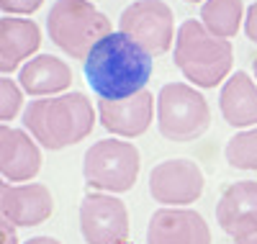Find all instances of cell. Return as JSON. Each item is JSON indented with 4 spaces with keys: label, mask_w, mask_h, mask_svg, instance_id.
Instances as JSON below:
<instances>
[{
    "label": "cell",
    "mask_w": 257,
    "mask_h": 244,
    "mask_svg": "<svg viewBox=\"0 0 257 244\" xmlns=\"http://www.w3.org/2000/svg\"><path fill=\"white\" fill-rule=\"evenodd\" d=\"M24 105V90L11 77H0V121H13Z\"/></svg>",
    "instance_id": "ffe728a7"
},
{
    "label": "cell",
    "mask_w": 257,
    "mask_h": 244,
    "mask_svg": "<svg viewBox=\"0 0 257 244\" xmlns=\"http://www.w3.org/2000/svg\"><path fill=\"white\" fill-rule=\"evenodd\" d=\"M206 188L203 170L193 160H165L149 172V195L167 208L196 203Z\"/></svg>",
    "instance_id": "9c48e42d"
},
{
    "label": "cell",
    "mask_w": 257,
    "mask_h": 244,
    "mask_svg": "<svg viewBox=\"0 0 257 244\" xmlns=\"http://www.w3.org/2000/svg\"><path fill=\"white\" fill-rule=\"evenodd\" d=\"M82 72L100 100H123L147 87L155 59L121 31H111L82 59Z\"/></svg>",
    "instance_id": "6da1fadb"
},
{
    "label": "cell",
    "mask_w": 257,
    "mask_h": 244,
    "mask_svg": "<svg viewBox=\"0 0 257 244\" xmlns=\"http://www.w3.org/2000/svg\"><path fill=\"white\" fill-rule=\"evenodd\" d=\"M216 221L234 244H257V183L242 180L229 185L219 198Z\"/></svg>",
    "instance_id": "8fae6325"
},
{
    "label": "cell",
    "mask_w": 257,
    "mask_h": 244,
    "mask_svg": "<svg viewBox=\"0 0 257 244\" xmlns=\"http://www.w3.org/2000/svg\"><path fill=\"white\" fill-rule=\"evenodd\" d=\"M24 244H59V241L52 239V236H31V239L24 241Z\"/></svg>",
    "instance_id": "cb8c5ba5"
},
{
    "label": "cell",
    "mask_w": 257,
    "mask_h": 244,
    "mask_svg": "<svg viewBox=\"0 0 257 244\" xmlns=\"http://www.w3.org/2000/svg\"><path fill=\"white\" fill-rule=\"evenodd\" d=\"M80 231L88 244H126L128 211L111 193H88L80 203Z\"/></svg>",
    "instance_id": "ba28073f"
},
{
    "label": "cell",
    "mask_w": 257,
    "mask_h": 244,
    "mask_svg": "<svg viewBox=\"0 0 257 244\" xmlns=\"http://www.w3.org/2000/svg\"><path fill=\"white\" fill-rule=\"evenodd\" d=\"M0 244H18L16 226H11V224H3V221H0Z\"/></svg>",
    "instance_id": "603a6c76"
},
{
    "label": "cell",
    "mask_w": 257,
    "mask_h": 244,
    "mask_svg": "<svg viewBox=\"0 0 257 244\" xmlns=\"http://www.w3.org/2000/svg\"><path fill=\"white\" fill-rule=\"evenodd\" d=\"M18 85L24 93L36 95V98L62 95L72 85V70L59 57L36 54L18 70Z\"/></svg>",
    "instance_id": "2e32d148"
},
{
    "label": "cell",
    "mask_w": 257,
    "mask_h": 244,
    "mask_svg": "<svg viewBox=\"0 0 257 244\" xmlns=\"http://www.w3.org/2000/svg\"><path fill=\"white\" fill-rule=\"evenodd\" d=\"M244 34L249 41L257 44V3H252L244 13Z\"/></svg>",
    "instance_id": "7402d4cb"
},
{
    "label": "cell",
    "mask_w": 257,
    "mask_h": 244,
    "mask_svg": "<svg viewBox=\"0 0 257 244\" xmlns=\"http://www.w3.org/2000/svg\"><path fill=\"white\" fill-rule=\"evenodd\" d=\"M221 116L234 129H247L257 124V82L247 72H234L219 95Z\"/></svg>",
    "instance_id": "e0dca14e"
},
{
    "label": "cell",
    "mask_w": 257,
    "mask_h": 244,
    "mask_svg": "<svg viewBox=\"0 0 257 244\" xmlns=\"http://www.w3.org/2000/svg\"><path fill=\"white\" fill-rule=\"evenodd\" d=\"M185 3H201V0H185Z\"/></svg>",
    "instance_id": "484cf974"
},
{
    "label": "cell",
    "mask_w": 257,
    "mask_h": 244,
    "mask_svg": "<svg viewBox=\"0 0 257 244\" xmlns=\"http://www.w3.org/2000/svg\"><path fill=\"white\" fill-rule=\"evenodd\" d=\"M118 31L149 54H165L175 44L173 8L162 0H134L118 18Z\"/></svg>",
    "instance_id": "52a82bcc"
},
{
    "label": "cell",
    "mask_w": 257,
    "mask_h": 244,
    "mask_svg": "<svg viewBox=\"0 0 257 244\" xmlns=\"http://www.w3.org/2000/svg\"><path fill=\"white\" fill-rule=\"evenodd\" d=\"M252 67H254V77H257V57H254V64H252Z\"/></svg>",
    "instance_id": "d4e9b609"
},
{
    "label": "cell",
    "mask_w": 257,
    "mask_h": 244,
    "mask_svg": "<svg viewBox=\"0 0 257 244\" xmlns=\"http://www.w3.org/2000/svg\"><path fill=\"white\" fill-rule=\"evenodd\" d=\"M224 157L237 170H257V129H247L234 134L226 142Z\"/></svg>",
    "instance_id": "d6986e66"
},
{
    "label": "cell",
    "mask_w": 257,
    "mask_h": 244,
    "mask_svg": "<svg viewBox=\"0 0 257 244\" xmlns=\"http://www.w3.org/2000/svg\"><path fill=\"white\" fill-rule=\"evenodd\" d=\"M211 126L206 98L188 82H167L157 95V129L170 142H193Z\"/></svg>",
    "instance_id": "5b68a950"
},
{
    "label": "cell",
    "mask_w": 257,
    "mask_h": 244,
    "mask_svg": "<svg viewBox=\"0 0 257 244\" xmlns=\"http://www.w3.org/2000/svg\"><path fill=\"white\" fill-rule=\"evenodd\" d=\"M244 18L242 0H206L201 6V24L219 39L237 36Z\"/></svg>",
    "instance_id": "ac0fdd59"
},
{
    "label": "cell",
    "mask_w": 257,
    "mask_h": 244,
    "mask_svg": "<svg viewBox=\"0 0 257 244\" xmlns=\"http://www.w3.org/2000/svg\"><path fill=\"white\" fill-rule=\"evenodd\" d=\"M147 244H211V229L198 211L160 208L149 218Z\"/></svg>",
    "instance_id": "7c38bea8"
},
{
    "label": "cell",
    "mask_w": 257,
    "mask_h": 244,
    "mask_svg": "<svg viewBox=\"0 0 257 244\" xmlns=\"http://www.w3.org/2000/svg\"><path fill=\"white\" fill-rule=\"evenodd\" d=\"M41 170V152L24 129L0 124V177L8 183H26Z\"/></svg>",
    "instance_id": "5bb4252c"
},
{
    "label": "cell",
    "mask_w": 257,
    "mask_h": 244,
    "mask_svg": "<svg viewBox=\"0 0 257 244\" xmlns=\"http://www.w3.org/2000/svg\"><path fill=\"white\" fill-rule=\"evenodd\" d=\"M41 29L34 18H0V75H11L39 52Z\"/></svg>",
    "instance_id": "9a60e30c"
},
{
    "label": "cell",
    "mask_w": 257,
    "mask_h": 244,
    "mask_svg": "<svg viewBox=\"0 0 257 244\" xmlns=\"http://www.w3.org/2000/svg\"><path fill=\"white\" fill-rule=\"evenodd\" d=\"M54 198L47 185H13L0 177V221L11 226H39L52 216Z\"/></svg>",
    "instance_id": "30bf717a"
},
{
    "label": "cell",
    "mask_w": 257,
    "mask_h": 244,
    "mask_svg": "<svg viewBox=\"0 0 257 244\" xmlns=\"http://www.w3.org/2000/svg\"><path fill=\"white\" fill-rule=\"evenodd\" d=\"M175 67L196 87H216L231 72L234 49L229 39L213 36L201 21H183L175 34Z\"/></svg>",
    "instance_id": "3957f363"
},
{
    "label": "cell",
    "mask_w": 257,
    "mask_h": 244,
    "mask_svg": "<svg viewBox=\"0 0 257 244\" xmlns=\"http://www.w3.org/2000/svg\"><path fill=\"white\" fill-rule=\"evenodd\" d=\"M44 0H0V11L8 16H31L41 8Z\"/></svg>",
    "instance_id": "44dd1931"
},
{
    "label": "cell",
    "mask_w": 257,
    "mask_h": 244,
    "mask_svg": "<svg viewBox=\"0 0 257 244\" xmlns=\"http://www.w3.org/2000/svg\"><path fill=\"white\" fill-rule=\"evenodd\" d=\"M95 126V110L85 93H62L31 100L24 110V129L44 149L59 152L82 142Z\"/></svg>",
    "instance_id": "7a4b0ae2"
},
{
    "label": "cell",
    "mask_w": 257,
    "mask_h": 244,
    "mask_svg": "<svg viewBox=\"0 0 257 244\" xmlns=\"http://www.w3.org/2000/svg\"><path fill=\"white\" fill-rule=\"evenodd\" d=\"M142 170L139 149L132 142L100 139L82 157V175L98 193H126L132 190Z\"/></svg>",
    "instance_id": "8992f818"
},
{
    "label": "cell",
    "mask_w": 257,
    "mask_h": 244,
    "mask_svg": "<svg viewBox=\"0 0 257 244\" xmlns=\"http://www.w3.org/2000/svg\"><path fill=\"white\" fill-rule=\"evenodd\" d=\"M152 116H155V95L149 90H142L123 100L98 103L100 126L116 137H142L152 126Z\"/></svg>",
    "instance_id": "4fadbf2b"
},
{
    "label": "cell",
    "mask_w": 257,
    "mask_h": 244,
    "mask_svg": "<svg viewBox=\"0 0 257 244\" xmlns=\"http://www.w3.org/2000/svg\"><path fill=\"white\" fill-rule=\"evenodd\" d=\"M47 31L54 47L72 59H85L100 39L111 34V21L90 0H57L47 16Z\"/></svg>",
    "instance_id": "277c9868"
}]
</instances>
